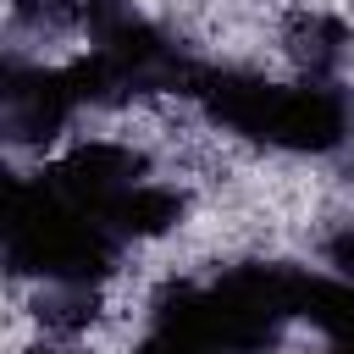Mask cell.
<instances>
[{
  "label": "cell",
  "mask_w": 354,
  "mask_h": 354,
  "mask_svg": "<svg viewBox=\"0 0 354 354\" xmlns=\"http://www.w3.org/2000/svg\"><path fill=\"white\" fill-rule=\"evenodd\" d=\"M321 354H354V337H326V348Z\"/></svg>",
  "instance_id": "obj_7"
},
{
  "label": "cell",
  "mask_w": 354,
  "mask_h": 354,
  "mask_svg": "<svg viewBox=\"0 0 354 354\" xmlns=\"http://www.w3.org/2000/svg\"><path fill=\"white\" fill-rule=\"evenodd\" d=\"M288 50H293V61H299L315 83H326V77L343 66V55L354 50V33H348L337 17H326V11H299L293 28H288Z\"/></svg>",
  "instance_id": "obj_4"
},
{
  "label": "cell",
  "mask_w": 354,
  "mask_h": 354,
  "mask_svg": "<svg viewBox=\"0 0 354 354\" xmlns=\"http://www.w3.org/2000/svg\"><path fill=\"white\" fill-rule=\"evenodd\" d=\"M326 260H332V271H337L343 282H354V221L326 238Z\"/></svg>",
  "instance_id": "obj_6"
},
{
  "label": "cell",
  "mask_w": 354,
  "mask_h": 354,
  "mask_svg": "<svg viewBox=\"0 0 354 354\" xmlns=\"http://www.w3.org/2000/svg\"><path fill=\"white\" fill-rule=\"evenodd\" d=\"M44 177V188H55L66 205H77V210H88V216H100L105 221V210L122 199V194H133L138 183H149L144 177V155L133 149V144H111V138H88V144H77V149H66L50 171H39Z\"/></svg>",
  "instance_id": "obj_1"
},
{
  "label": "cell",
  "mask_w": 354,
  "mask_h": 354,
  "mask_svg": "<svg viewBox=\"0 0 354 354\" xmlns=\"http://www.w3.org/2000/svg\"><path fill=\"white\" fill-rule=\"evenodd\" d=\"M83 105V88L72 66H22L11 61L6 72V133L17 144H50L72 111Z\"/></svg>",
  "instance_id": "obj_2"
},
{
  "label": "cell",
  "mask_w": 354,
  "mask_h": 354,
  "mask_svg": "<svg viewBox=\"0 0 354 354\" xmlns=\"http://www.w3.org/2000/svg\"><path fill=\"white\" fill-rule=\"evenodd\" d=\"M183 194L177 188H166V183H138L133 194H122L111 210H105V227L127 243H144V238H160V232H171L177 221H183Z\"/></svg>",
  "instance_id": "obj_3"
},
{
  "label": "cell",
  "mask_w": 354,
  "mask_h": 354,
  "mask_svg": "<svg viewBox=\"0 0 354 354\" xmlns=\"http://www.w3.org/2000/svg\"><path fill=\"white\" fill-rule=\"evenodd\" d=\"M22 354H66V348H44V343H39V348H22Z\"/></svg>",
  "instance_id": "obj_8"
},
{
  "label": "cell",
  "mask_w": 354,
  "mask_h": 354,
  "mask_svg": "<svg viewBox=\"0 0 354 354\" xmlns=\"http://www.w3.org/2000/svg\"><path fill=\"white\" fill-rule=\"evenodd\" d=\"M133 354H221L205 332H194V326H177V321H149V332H144V343L133 348Z\"/></svg>",
  "instance_id": "obj_5"
}]
</instances>
